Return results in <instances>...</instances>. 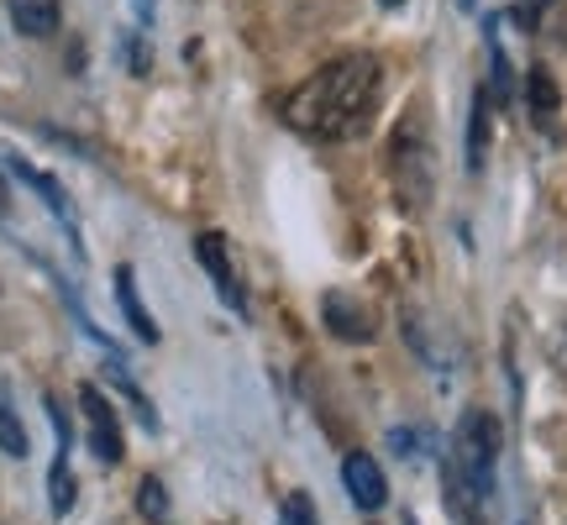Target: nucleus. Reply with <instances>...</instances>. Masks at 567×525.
I'll return each mask as SVG.
<instances>
[{
    "label": "nucleus",
    "instance_id": "nucleus-16",
    "mask_svg": "<svg viewBox=\"0 0 567 525\" xmlns=\"http://www.w3.org/2000/svg\"><path fill=\"white\" fill-rule=\"evenodd\" d=\"M142 515H147V521H163V515H168V488L158 484V478H142Z\"/></svg>",
    "mask_w": 567,
    "mask_h": 525
},
{
    "label": "nucleus",
    "instance_id": "nucleus-21",
    "mask_svg": "<svg viewBox=\"0 0 567 525\" xmlns=\"http://www.w3.org/2000/svg\"><path fill=\"white\" fill-rule=\"evenodd\" d=\"M463 6H473V0H463Z\"/></svg>",
    "mask_w": 567,
    "mask_h": 525
},
{
    "label": "nucleus",
    "instance_id": "nucleus-22",
    "mask_svg": "<svg viewBox=\"0 0 567 525\" xmlns=\"http://www.w3.org/2000/svg\"><path fill=\"white\" fill-rule=\"evenodd\" d=\"M410 525H415V521H410Z\"/></svg>",
    "mask_w": 567,
    "mask_h": 525
},
{
    "label": "nucleus",
    "instance_id": "nucleus-5",
    "mask_svg": "<svg viewBox=\"0 0 567 525\" xmlns=\"http://www.w3.org/2000/svg\"><path fill=\"white\" fill-rule=\"evenodd\" d=\"M342 484H347V494H352V505H358V509H384V500H389L384 467L373 463L368 452H347Z\"/></svg>",
    "mask_w": 567,
    "mask_h": 525
},
{
    "label": "nucleus",
    "instance_id": "nucleus-11",
    "mask_svg": "<svg viewBox=\"0 0 567 525\" xmlns=\"http://www.w3.org/2000/svg\"><path fill=\"white\" fill-rule=\"evenodd\" d=\"M105 379H111V384H116V389L126 394V404L137 410V421H142V425H158V415H153V404H147V394H142V389L132 384V373H126L122 358H111V368H105Z\"/></svg>",
    "mask_w": 567,
    "mask_h": 525
},
{
    "label": "nucleus",
    "instance_id": "nucleus-8",
    "mask_svg": "<svg viewBox=\"0 0 567 525\" xmlns=\"http://www.w3.org/2000/svg\"><path fill=\"white\" fill-rule=\"evenodd\" d=\"M116 305H122V316H126V326L137 331L142 342H158V321L147 316V305H142V295H137V279H132V268H116Z\"/></svg>",
    "mask_w": 567,
    "mask_h": 525
},
{
    "label": "nucleus",
    "instance_id": "nucleus-17",
    "mask_svg": "<svg viewBox=\"0 0 567 525\" xmlns=\"http://www.w3.org/2000/svg\"><path fill=\"white\" fill-rule=\"evenodd\" d=\"M122 53H126V69H132V74H147V48H142V32H126Z\"/></svg>",
    "mask_w": 567,
    "mask_h": 525
},
{
    "label": "nucleus",
    "instance_id": "nucleus-3",
    "mask_svg": "<svg viewBox=\"0 0 567 525\" xmlns=\"http://www.w3.org/2000/svg\"><path fill=\"white\" fill-rule=\"evenodd\" d=\"M80 404H84V425H90V452L101 463H122V425H116V410L95 384H80Z\"/></svg>",
    "mask_w": 567,
    "mask_h": 525
},
{
    "label": "nucleus",
    "instance_id": "nucleus-7",
    "mask_svg": "<svg viewBox=\"0 0 567 525\" xmlns=\"http://www.w3.org/2000/svg\"><path fill=\"white\" fill-rule=\"evenodd\" d=\"M321 316H326V326H331V337H342V342H373V316H368L358 300H347V295H326Z\"/></svg>",
    "mask_w": 567,
    "mask_h": 525
},
{
    "label": "nucleus",
    "instance_id": "nucleus-19",
    "mask_svg": "<svg viewBox=\"0 0 567 525\" xmlns=\"http://www.w3.org/2000/svg\"><path fill=\"white\" fill-rule=\"evenodd\" d=\"M547 6H551V0H526V11H520V21H536L542 11H547Z\"/></svg>",
    "mask_w": 567,
    "mask_h": 525
},
{
    "label": "nucleus",
    "instance_id": "nucleus-14",
    "mask_svg": "<svg viewBox=\"0 0 567 525\" xmlns=\"http://www.w3.org/2000/svg\"><path fill=\"white\" fill-rule=\"evenodd\" d=\"M0 452H6V457H27V431H21L17 410L6 400H0Z\"/></svg>",
    "mask_w": 567,
    "mask_h": 525
},
{
    "label": "nucleus",
    "instance_id": "nucleus-6",
    "mask_svg": "<svg viewBox=\"0 0 567 525\" xmlns=\"http://www.w3.org/2000/svg\"><path fill=\"white\" fill-rule=\"evenodd\" d=\"M6 168H11V174H17L21 184H32V189H38L42 205H48V210H53V216H59V222L69 226V237H74V247H80V226H74V216H69V195H63V184H59V179H48L42 168H32V163L17 158V153H6Z\"/></svg>",
    "mask_w": 567,
    "mask_h": 525
},
{
    "label": "nucleus",
    "instance_id": "nucleus-10",
    "mask_svg": "<svg viewBox=\"0 0 567 525\" xmlns=\"http://www.w3.org/2000/svg\"><path fill=\"white\" fill-rule=\"evenodd\" d=\"M484 153H488V95L478 90L473 122H467V168H484Z\"/></svg>",
    "mask_w": 567,
    "mask_h": 525
},
{
    "label": "nucleus",
    "instance_id": "nucleus-18",
    "mask_svg": "<svg viewBox=\"0 0 567 525\" xmlns=\"http://www.w3.org/2000/svg\"><path fill=\"white\" fill-rule=\"evenodd\" d=\"M132 11H137V21L147 27V21H153V11H158V0H132Z\"/></svg>",
    "mask_w": 567,
    "mask_h": 525
},
{
    "label": "nucleus",
    "instance_id": "nucleus-4",
    "mask_svg": "<svg viewBox=\"0 0 567 525\" xmlns=\"http://www.w3.org/2000/svg\"><path fill=\"white\" fill-rule=\"evenodd\" d=\"M195 262L210 274L216 295H221L231 310H247V295H243V284H237V268H231V253H226L221 231H200V237H195Z\"/></svg>",
    "mask_w": 567,
    "mask_h": 525
},
{
    "label": "nucleus",
    "instance_id": "nucleus-9",
    "mask_svg": "<svg viewBox=\"0 0 567 525\" xmlns=\"http://www.w3.org/2000/svg\"><path fill=\"white\" fill-rule=\"evenodd\" d=\"M59 0H11V27L21 38H53L59 32Z\"/></svg>",
    "mask_w": 567,
    "mask_h": 525
},
{
    "label": "nucleus",
    "instance_id": "nucleus-2",
    "mask_svg": "<svg viewBox=\"0 0 567 525\" xmlns=\"http://www.w3.org/2000/svg\"><path fill=\"white\" fill-rule=\"evenodd\" d=\"M499 446H505V431L488 410H467L457 431H452V452H446V509L467 525H484L494 515V494H499Z\"/></svg>",
    "mask_w": 567,
    "mask_h": 525
},
{
    "label": "nucleus",
    "instance_id": "nucleus-1",
    "mask_svg": "<svg viewBox=\"0 0 567 525\" xmlns=\"http://www.w3.org/2000/svg\"><path fill=\"white\" fill-rule=\"evenodd\" d=\"M379 84H384V69H379L373 53H342L326 69H316L300 90L284 95V122L295 126L300 137L347 142L373 122Z\"/></svg>",
    "mask_w": 567,
    "mask_h": 525
},
{
    "label": "nucleus",
    "instance_id": "nucleus-15",
    "mask_svg": "<svg viewBox=\"0 0 567 525\" xmlns=\"http://www.w3.org/2000/svg\"><path fill=\"white\" fill-rule=\"evenodd\" d=\"M284 525H321L316 521V500L300 494V488H295V494H284Z\"/></svg>",
    "mask_w": 567,
    "mask_h": 525
},
{
    "label": "nucleus",
    "instance_id": "nucleus-13",
    "mask_svg": "<svg viewBox=\"0 0 567 525\" xmlns=\"http://www.w3.org/2000/svg\"><path fill=\"white\" fill-rule=\"evenodd\" d=\"M530 116L542 126L557 116V84H551L547 69H530Z\"/></svg>",
    "mask_w": 567,
    "mask_h": 525
},
{
    "label": "nucleus",
    "instance_id": "nucleus-20",
    "mask_svg": "<svg viewBox=\"0 0 567 525\" xmlns=\"http://www.w3.org/2000/svg\"><path fill=\"white\" fill-rule=\"evenodd\" d=\"M0 216H6V184H0Z\"/></svg>",
    "mask_w": 567,
    "mask_h": 525
},
{
    "label": "nucleus",
    "instance_id": "nucleus-12",
    "mask_svg": "<svg viewBox=\"0 0 567 525\" xmlns=\"http://www.w3.org/2000/svg\"><path fill=\"white\" fill-rule=\"evenodd\" d=\"M48 494H53V515H69V509H74V494H80V488H74V473H69V457H53V473H48Z\"/></svg>",
    "mask_w": 567,
    "mask_h": 525
}]
</instances>
